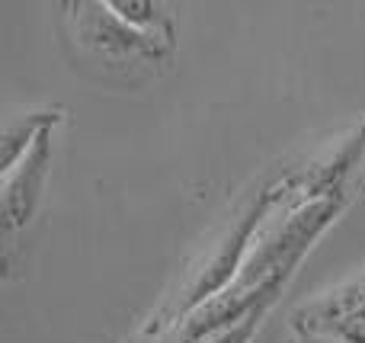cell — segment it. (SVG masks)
Segmentation results:
<instances>
[{
    "instance_id": "obj_3",
    "label": "cell",
    "mask_w": 365,
    "mask_h": 343,
    "mask_svg": "<svg viewBox=\"0 0 365 343\" xmlns=\"http://www.w3.org/2000/svg\"><path fill=\"white\" fill-rule=\"evenodd\" d=\"M292 327L336 343H365V270L292 312Z\"/></svg>"
},
{
    "instance_id": "obj_2",
    "label": "cell",
    "mask_w": 365,
    "mask_h": 343,
    "mask_svg": "<svg viewBox=\"0 0 365 343\" xmlns=\"http://www.w3.org/2000/svg\"><path fill=\"white\" fill-rule=\"evenodd\" d=\"M51 154H55V126L45 128L36 138V145L19 158L16 167L4 173V186H0V215H4V260L10 267L13 244L16 235L32 222L38 203H42L45 183L51 173Z\"/></svg>"
},
{
    "instance_id": "obj_5",
    "label": "cell",
    "mask_w": 365,
    "mask_h": 343,
    "mask_svg": "<svg viewBox=\"0 0 365 343\" xmlns=\"http://www.w3.org/2000/svg\"><path fill=\"white\" fill-rule=\"evenodd\" d=\"M109 6H113L128 26H135V29L151 32V36L167 39V42H177V16H173V6L158 4V0H109Z\"/></svg>"
},
{
    "instance_id": "obj_6",
    "label": "cell",
    "mask_w": 365,
    "mask_h": 343,
    "mask_svg": "<svg viewBox=\"0 0 365 343\" xmlns=\"http://www.w3.org/2000/svg\"><path fill=\"white\" fill-rule=\"evenodd\" d=\"M263 312H266V305L257 308V312H250L247 318H240L237 324L225 327V331L215 334V337L202 340V343H250V337L257 334V327H259V321H263Z\"/></svg>"
},
{
    "instance_id": "obj_4",
    "label": "cell",
    "mask_w": 365,
    "mask_h": 343,
    "mask_svg": "<svg viewBox=\"0 0 365 343\" xmlns=\"http://www.w3.org/2000/svg\"><path fill=\"white\" fill-rule=\"evenodd\" d=\"M64 119V109L55 106V109H38V113H26V116H16L10 126L4 128V167L0 173H6L10 167L19 164L26 151L36 145V138L51 126H61Z\"/></svg>"
},
{
    "instance_id": "obj_7",
    "label": "cell",
    "mask_w": 365,
    "mask_h": 343,
    "mask_svg": "<svg viewBox=\"0 0 365 343\" xmlns=\"http://www.w3.org/2000/svg\"><path fill=\"white\" fill-rule=\"evenodd\" d=\"M295 331V343H336V340H327L321 334H311V331H302V327H292Z\"/></svg>"
},
{
    "instance_id": "obj_1",
    "label": "cell",
    "mask_w": 365,
    "mask_h": 343,
    "mask_svg": "<svg viewBox=\"0 0 365 343\" xmlns=\"http://www.w3.org/2000/svg\"><path fill=\"white\" fill-rule=\"evenodd\" d=\"M64 10H68V29L77 51L93 64L106 68L109 74L132 77L138 71L141 77H151L173 61L177 42H167V39L128 26L109 6V0L106 4H90V0L64 4Z\"/></svg>"
}]
</instances>
